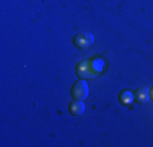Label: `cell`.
I'll use <instances>...</instances> for the list:
<instances>
[{"mask_svg":"<svg viewBox=\"0 0 153 147\" xmlns=\"http://www.w3.org/2000/svg\"><path fill=\"white\" fill-rule=\"evenodd\" d=\"M94 43V36L91 33H78V34L74 38V44L80 49H88L91 47Z\"/></svg>","mask_w":153,"mask_h":147,"instance_id":"cell-1","label":"cell"},{"mask_svg":"<svg viewBox=\"0 0 153 147\" xmlns=\"http://www.w3.org/2000/svg\"><path fill=\"white\" fill-rule=\"evenodd\" d=\"M90 93L88 88V82L86 80H78V82L72 88V95H74V100H85Z\"/></svg>","mask_w":153,"mask_h":147,"instance_id":"cell-2","label":"cell"},{"mask_svg":"<svg viewBox=\"0 0 153 147\" xmlns=\"http://www.w3.org/2000/svg\"><path fill=\"white\" fill-rule=\"evenodd\" d=\"M83 111H85V105H83L82 100H74V103L70 105V113L75 116H80L83 115Z\"/></svg>","mask_w":153,"mask_h":147,"instance_id":"cell-3","label":"cell"},{"mask_svg":"<svg viewBox=\"0 0 153 147\" xmlns=\"http://www.w3.org/2000/svg\"><path fill=\"white\" fill-rule=\"evenodd\" d=\"M119 100H121L122 105H130V103L134 101V95L130 93L129 90H124L121 93V98H119Z\"/></svg>","mask_w":153,"mask_h":147,"instance_id":"cell-4","label":"cell"},{"mask_svg":"<svg viewBox=\"0 0 153 147\" xmlns=\"http://www.w3.org/2000/svg\"><path fill=\"white\" fill-rule=\"evenodd\" d=\"M137 98L142 103H147L148 100H150V90H148V88H140L138 93H137Z\"/></svg>","mask_w":153,"mask_h":147,"instance_id":"cell-5","label":"cell"},{"mask_svg":"<svg viewBox=\"0 0 153 147\" xmlns=\"http://www.w3.org/2000/svg\"><path fill=\"white\" fill-rule=\"evenodd\" d=\"M150 97L153 98V88H152V90H150Z\"/></svg>","mask_w":153,"mask_h":147,"instance_id":"cell-6","label":"cell"}]
</instances>
